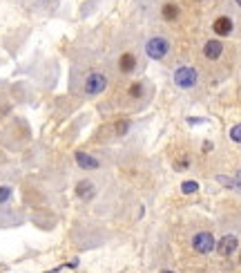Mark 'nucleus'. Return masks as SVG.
I'll return each instance as SVG.
<instances>
[{
	"instance_id": "obj_14",
	"label": "nucleus",
	"mask_w": 241,
	"mask_h": 273,
	"mask_svg": "<svg viewBox=\"0 0 241 273\" xmlns=\"http://www.w3.org/2000/svg\"><path fill=\"white\" fill-rule=\"evenodd\" d=\"M130 126H132L130 121H116V123H114V132H116V137H123V135H125V132L130 130Z\"/></svg>"
},
{
	"instance_id": "obj_10",
	"label": "nucleus",
	"mask_w": 241,
	"mask_h": 273,
	"mask_svg": "<svg viewBox=\"0 0 241 273\" xmlns=\"http://www.w3.org/2000/svg\"><path fill=\"white\" fill-rule=\"evenodd\" d=\"M179 16H181V9L174 0H168V3L161 5V18L166 23H174V20H179Z\"/></svg>"
},
{
	"instance_id": "obj_13",
	"label": "nucleus",
	"mask_w": 241,
	"mask_h": 273,
	"mask_svg": "<svg viewBox=\"0 0 241 273\" xmlns=\"http://www.w3.org/2000/svg\"><path fill=\"white\" fill-rule=\"evenodd\" d=\"M219 184H223V186H228V188H234V190H241V182H237V179H232V177H223V175H219Z\"/></svg>"
},
{
	"instance_id": "obj_6",
	"label": "nucleus",
	"mask_w": 241,
	"mask_h": 273,
	"mask_svg": "<svg viewBox=\"0 0 241 273\" xmlns=\"http://www.w3.org/2000/svg\"><path fill=\"white\" fill-rule=\"evenodd\" d=\"M74 193H76V197H78V199H83V202H90V199L96 197V186L90 182V179H81V182L76 184Z\"/></svg>"
},
{
	"instance_id": "obj_17",
	"label": "nucleus",
	"mask_w": 241,
	"mask_h": 273,
	"mask_svg": "<svg viewBox=\"0 0 241 273\" xmlns=\"http://www.w3.org/2000/svg\"><path fill=\"white\" fill-rule=\"evenodd\" d=\"M230 139H232L234 143H241V123L239 126H232V130H230Z\"/></svg>"
},
{
	"instance_id": "obj_5",
	"label": "nucleus",
	"mask_w": 241,
	"mask_h": 273,
	"mask_svg": "<svg viewBox=\"0 0 241 273\" xmlns=\"http://www.w3.org/2000/svg\"><path fill=\"white\" fill-rule=\"evenodd\" d=\"M74 159H76V166L83 168V171H99V168H101V161L96 157H92L90 152L76 150L74 152Z\"/></svg>"
},
{
	"instance_id": "obj_20",
	"label": "nucleus",
	"mask_w": 241,
	"mask_h": 273,
	"mask_svg": "<svg viewBox=\"0 0 241 273\" xmlns=\"http://www.w3.org/2000/svg\"><path fill=\"white\" fill-rule=\"evenodd\" d=\"M161 273H174V271H161Z\"/></svg>"
},
{
	"instance_id": "obj_18",
	"label": "nucleus",
	"mask_w": 241,
	"mask_h": 273,
	"mask_svg": "<svg viewBox=\"0 0 241 273\" xmlns=\"http://www.w3.org/2000/svg\"><path fill=\"white\" fill-rule=\"evenodd\" d=\"M34 5H38V7H47V5H56L58 0H32Z\"/></svg>"
},
{
	"instance_id": "obj_9",
	"label": "nucleus",
	"mask_w": 241,
	"mask_h": 273,
	"mask_svg": "<svg viewBox=\"0 0 241 273\" xmlns=\"http://www.w3.org/2000/svg\"><path fill=\"white\" fill-rule=\"evenodd\" d=\"M232 18L230 16H219V18H214V23H212V32L217 34V36H230L232 34Z\"/></svg>"
},
{
	"instance_id": "obj_15",
	"label": "nucleus",
	"mask_w": 241,
	"mask_h": 273,
	"mask_svg": "<svg viewBox=\"0 0 241 273\" xmlns=\"http://www.w3.org/2000/svg\"><path fill=\"white\" fill-rule=\"evenodd\" d=\"M143 90H145V87H143V83H132V85H130V96H132V99H141V96L145 94Z\"/></svg>"
},
{
	"instance_id": "obj_12",
	"label": "nucleus",
	"mask_w": 241,
	"mask_h": 273,
	"mask_svg": "<svg viewBox=\"0 0 241 273\" xmlns=\"http://www.w3.org/2000/svg\"><path fill=\"white\" fill-rule=\"evenodd\" d=\"M12 195H14V188L7 186V184H3V186H0V206L7 204L9 199H12Z\"/></svg>"
},
{
	"instance_id": "obj_1",
	"label": "nucleus",
	"mask_w": 241,
	"mask_h": 273,
	"mask_svg": "<svg viewBox=\"0 0 241 273\" xmlns=\"http://www.w3.org/2000/svg\"><path fill=\"white\" fill-rule=\"evenodd\" d=\"M170 38L168 36H150L145 40V54L150 56L152 61H163L168 54H170Z\"/></svg>"
},
{
	"instance_id": "obj_16",
	"label": "nucleus",
	"mask_w": 241,
	"mask_h": 273,
	"mask_svg": "<svg viewBox=\"0 0 241 273\" xmlns=\"http://www.w3.org/2000/svg\"><path fill=\"white\" fill-rule=\"evenodd\" d=\"M181 190H183L186 195L197 193V190H199V184H197V182H183V184H181Z\"/></svg>"
},
{
	"instance_id": "obj_19",
	"label": "nucleus",
	"mask_w": 241,
	"mask_h": 273,
	"mask_svg": "<svg viewBox=\"0 0 241 273\" xmlns=\"http://www.w3.org/2000/svg\"><path fill=\"white\" fill-rule=\"evenodd\" d=\"M234 3H237V5H239V7H241V0H234Z\"/></svg>"
},
{
	"instance_id": "obj_2",
	"label": "nucleus",
	"mask_w": 241,
	"mask_h": 273,
	"mask_svg": "<svg viewBox=\"0 0 241 273\" xmlns=\"http://www.w3.org/2000/svg\"><path fill=\"white\" fill-rule=\"evenodd\" d=\"M107 76L103 74V72H99V70H92L90 74L85 76V81H83V94L85 96H99V94H103V92L107 90Z\"/></svg>"
},
{
	"instance_id": "obj_7",
	"label": "nucleus",
	"mask_w": 241,
	"mask_h": 273,
	"mask_svg": "<svg viewBox=\"0 0 241 273\" xmlns=\"http://www.w3.org/2000/svg\"><path fill=\"white\" fill-rule=\"evenodd\" d=\"M221 54H223V43L221 40H214V38L206 40V45H203V56H206L208 61L221 59Z\"/></svg>"
},
{
	"instance_id": "obj_3",
	"label": "nucleus",
	"mask_w": 241,
	"mask_h": 273,
	"mask_svg": "<svg viewBox=\"0 0 241 273\" xmlns=\"http://www.w3.org/2000/svg\"><path fill=\"white\" fill-rule=\"evenodd\" d=\"M199 81V72L197 68H190V65H181V68L174 70V83H177L181 90H190L194 87Z\"/></svg>"
},
{
	"instance_id": "obj_8",
	"label": "nucleus",
	"mask_w": 241,
	"mask_h": 273,
	"mask_svg": "<svg viewBox=\"0 0 241 273\" xmlns=\"http://www.w3.org/2000/svg\"><path fill=\"white\" fill-rule=\"evenodd\" d=\"M237 249H239V240L234 238V235H225V238H221V242H219V244H217L219 255H223V257L232 255Z\"/></svg>"
},
{
	"instance_id": "obj_11",
	"label": "nucleus",
	"mask_w": 241,
	"mask_h": 273,
	"mask_svg": "<svg viewBox=\"0 0 241 273\" xmlns=\"http://www.w3.org/2000/svg\"><path fill=\"white\" fill-rule=\"evenodd\" d=\"M136 54H132V51H123L119 56V70L123 74H132V72L136 70Z\"/></svg>"
},
{
	"instance_id": "obj_21",
	"label": "nucleus",
	"mask_w": 241,
	"mask_h": 273,
	"mask_svg": "<svg viewBox=\"0 0 241 273\" xmlns=\"http://www.w3.org/2000/svg\"><path fill=\"white\" fill-rule=\"evenodd\" d=\"M239 262H241V255H239Z\"/></svg>"
},
{
	"instance_id": "obj_4",
	"label": "nucleus",
	"mask_w": 241,
	"mask_h": 273,
	"mask_svg": "<svg viewBox=\"0 0 241 273\" xmlns=\"http://www.w3.org/2000/svg\"><path fill=\"white\" fill-rule=\"evenodd\" d=\"M192 249L197 251V253L206 255L210 251H214V235L208 233V231H201V233H197L192 238Z\"/></svg>"
}]
</instances>
